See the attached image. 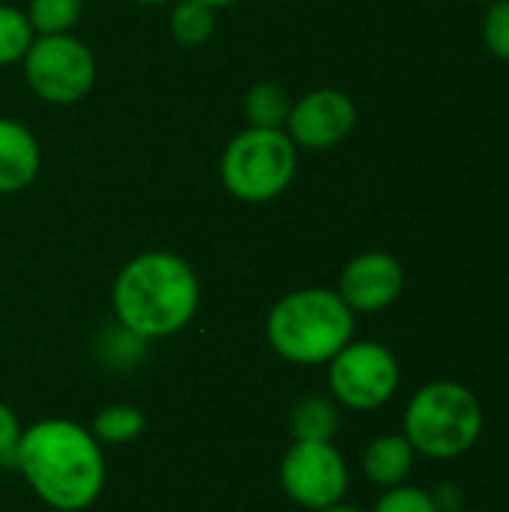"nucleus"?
<instances>
[{
    "mask_svg": "<svg viewBox=\"0 0 509 512\" xmlns=\"http://www.w3.org/2000/svg\"><path fill=\"white\" fill-rule=\"evenodd\" d=\"M15 471L42 504L60 512L93 507L105 486L102 444L72 420H39L15 444Z\"/></svg>",
    "mask_w": 509,
    "mask_h": 512,
    "instance_id": "obj_1",
    "label": "nucleus"
},
{
    "mask_svg": "<svg viewBox=\"0 0 509 512\" xmlns=\"http://www.w3.org/2000/svg\"><path fill=\"white\" fill-rule=\"evenodd\" d=\"M201 282L192 264L174 252L150 249L123 264L111 288L114 318L132 336L168 339L198 312Z\"/></svg>",
    "mask_w": 509,
    "mask_h": 512,
    "instance_id": "obj_2",
    "label": "nucleus"
},
{
    "mask_svg": "<svg viewBox=\"0 0 509 512\" xmlns=\"http://www.w3.org/2000/svg\"><path fill=\"white\" fill-rule=\"evenodd\" d=\"M354 339V312L333 288L285 294L267 315L270 348L297 366L330 363Z\"/></svg>",
    "mask_w": 509,
    "mask_h": 512,
    "instance_id": "obj_3",
    "label": "nucleus"
},
{
    "mask_svg": "<svg viewBox=\"0 0 509 512\" xmlns=\"http://www.w3.org/2000/svg\"><path fill=\"white\" fill-rule=\"evenodd\" d=\"M483 423L486 414L471 387L459 381H432L411 396L402 435L417 456L450 462L477 447Z\"/></svg>",
    "mask_w": 509,
    "mask_h": 512,
    "instance_id": "obj_4",
    "label": "nucleus"
},
{
    "mask_svg": "<svg viewBox=\"0 0 509 512\" xmlns=\"http://www.w3.org/2000/svg\"><path fill=\"white\" fill-rule=\"evenodd\" d=\"M300 150L285 129L246 126L237 132L219 159V177L231 198L243 204H267L288 192L297 177Z\"/></svg>",
    "mask_w": 509,
    "mask_h": 512,
    "instance_id": "obj_5",
    "label": "nucleus"
},
{
    "mask_svg": "<svg viewBox=\"0 0 509 512\" xmlns=\"http://www.w3.org/2000/svg\"><path fill=\"white\" fill-rule=\"evenodd\" d=\"M21 66L27 87L51 105H75L96 84V57L75 33L36 36Z\"/></svg>",
    "mask_w": 509,
    "mask_h": 512,
    "instance_id": "obj_6",
    "label": "nucleus"
},
{
    "mask_svg": "<svg viewBox=\"0 0 509 512\" xmlns=\"http://www.w3.org/2000/svg\"><path fill=\"white\" fill-rule=\"evenodd\" d=\"M327 384L339 405L351 411H378L384 408L402 381L396 354L372 339L348 342L330 363Z\"/></svg>",
    "mask_w": 509,
    "mask_h": 512,
    "instance_id": "obj_7",
    "label": "nucleus"
},
{
    "mask_svg": "<svg viewBox=\"0 0 509 512\" xmlns=\"http://www.w3.org/2000/svg\"><path fill=\"white\" fill-rule=\"evenodd\" d=\"M279 483L294 504L318 512L345 501L351 474L333 441H294L282 456Z\"/></svg>",
    "mask_w": 509,
    "mask_h": 512,
    "instance_id": "obj_8",
    "label": "nucleus"
},
{
    "mask_svg": "<svg viewBox=\"0 0 509 512\" xmlns=\"http://www.w3.org/2000/svg\"><path fill=\"white\" fill-rule=\"evenodd\" d=\"M357 126V105L345 90L318 87L291 102L285 132L297 150H333Z\"/></svg>",
    "mask_w": 509,
    "mask_h": 512,
    "instance_id": "obj_9",
    "label": "nucleus"
},
{
    "mask_svg": "<svg viewBox=\"0 0 509 512\" xmlns=\"http://www.w3.org/2000/svg\"><path fill=\"white\" fill-rule=\"evenodd\" d=\"M405 288V270L390 252H363L351 258L339 276L336 294L354 315H375L390 309Z\"/></svg>",
    "mask_w": 509,
    "mask_h": 512,
    "instance_id": "obj_10",
    "label": "nucleus"
},
{
    "mask_svg": "<svg viewBox=\"0 0 509 512\" xmlns=\"http://www.w3.org/2000/svg\"><path fill=\"white\" fill-rule=\"evenodd\" d=\"M42 168L36 135L15 117H0V195L24 192Z\"/></svg>",
    "mask_w": 509,
    "mask_h": 512,
    "instance_id": "obj_11",
    "label": "nucleus"
},
{
    "mask_svg": "<svg viewBox=\"0 0 509 512\" xmlns=\"http://www.w3.org/2000/svg\"><path fill=\"white\" fill-rule=\"evenodd\" d=\"M414 462H417V450L411 447V441L402 432H390L369 441L363 453V474L369 477V483L381 489H393L408 483Z\"/></svg>",
    "mask_w": 509,
    "mask_h": 512,
    "instance_id": "obj_12",
    "label": "nucleus"
},
{
    "mask_svg": "<svg viewBox=\"0 0 509 512\" xmlns=\"http://www.w3.org/2000/svg\"><path fill=\"white\" fill-rule=\"evenodd\" d=\"M288 426L294 441H333L339 432L336 402L327 396H306L291 408Z\"/></svg>",
    "mask_w": 509,
    "mask_h": 512,
    "instance_id": "obj_13",
    "label": "nucleus"
},
{
    "mask_svg": "<svg viewBox=\"0 0 509 512\" xmlns=\"http://www.w3.org/2000/svg\"><path fill=\"white\" fill-rule=\"evenodd\" d=\"M243 114L249 126L258 129H285V120L291 114V93L279 81H258L249 87L243 99Z\"/></svg>",
    "mask_w": 509,
    "mask_h": 512,
    "instance_id": "obj_14",
    "label": "nucleus"
},
{
    "mask_svg": "<svg viewBox=\"0 0 509 512\" xmlns=\"http://www.w3.org/2000/svg\"><path fill=\"white\" fill-rule=\"evenodd\" d=\"M168 30L180 45L198 48L216 33V9L198 0H177L171 6Z\"/></svg>",
    "mask_w": 509,
    "mask_h": 512,
    "instance_id": "obj_15",
    "label": "nucleus"
},
{
    "mask_svg": "<svg viewBox=\"0 0 509 512\" xmlns=\"http://www.w3.org/2000/svg\"><path fill=\"white\" fill-rule=\"evenodd\" d=\"M81 12H84V0H30L27 3V18L36 36L75 33Z\"/></svg>",
    "mask_w": 509,
    "mask_h": 512,
    "instance_id": "obj_16",
    "label": "nucleus"
},
{
    "mask_svg": "<svg viewBox=\"0 0 509 512\" xmlns=\"http://www.w3.org/2000/svg\"><path fill=\"white\" fill-rule=\"evenodd\" d=\"M147 420L138 408L132 405H111V408H102L96 417H93V438L99 444H129L135 438H141Z\"/></svg>",
    "mask_w": 509,
    "mask_h": 512,
    "instance_id": "obj_17",
    "label": "nucleus"
},
{
    "mask_svg": "<svg viewBox=\"0 0 509 512\" xmlns=\"http://www.w3.org/2000/svg\"><path fill=\"white\" fill-rule=\"evenodd\" d=\"M36 33L24 9L0 3V66L21 63L27 48L33 45Z\"/></svg>",
    "mask_w": 509,
    "mask_h": 512,
    "instance_id": "obj_18",
    "label": "nucleus"
},
{
    "mask_svg": "<svg viewBox=\"0 0 509 512\" xmlns=\"http://www.w3.org/2000/svg\"><path fill=\"white\" fill-rule=\"evenodd\" d=\"M483 45L492 57L509 63V0L489 3L483 15Z\"/></svg>",
    "mask_w": 509,
    "mask_h": 512,
    "instance_id": "obj_19",
    "label": "nucleus"
},
{
    "mask_svg": "<svg viewBox=\"0 0 509 512\" xmlns=\"http://www.w3.org/2000/svg\"><path fill=\"white\" fill-rule=\"evenodd\" d=\"M372 512H438V507H435V501H432V495L426 489L402 483V486L387 489L378 498Z\"/></svg>",
    "mask_w": 509,
    "mask_h": 512,
    "instance_id": "obj_20",
    "label": "nucleus"
},
{
    "mask_svg": "<svg viewBox=\"0 0 509 512\" xmlns=\"http://www.w3.org/2000/svg\"><path fill=\"white\" fill-rule=\"evenodd\" d=\"M21 438V426L18 417L12 414L9 405L0 402V465L15 468V444Z\"/></svg>",
    "mask_w": 509,
    "mask_h": 512,
    "instance_id": "obj_21",
    "label": "nucleus"
},
{
    "mask_svg": "<svg viewBox=\"0 0 509 512\" xmlns=\"http://www.w3.org/2000/svg\"><path fill=\"white\" fill-rule=\"evenodd\" d=\"M429 495H432V501H435L438 512L465 510V492H462L459 486H453V483H441V486H435Z\"/></svg>",
    "mask_w": 509,
    "mask_h": 512,
    "instance_id": "obj_22",
    "label": "nucleus"
},
{
    "mask_svg": "<svg viewBox=\"0 0 509 512\" xmlns=\"http://www.w3.org/2000/svg\"><path fill=\"white\" fill-rule=\"evenodd\" d=\"M318 512H366L363 507H357V504H345V501H339V504H333V507H324V510Z\"/></svg>",
    "mask_w": 509,
    "mask_h": 512,
    "instance_id": "obj_23",
    "label": "nucleus"
},
{
    "mask_svg": "<svg viewBox=\"0 0 509 512\" xmlns=\"http://www.w3.org/2000/svg\"><path fill=\"white\" fill-rule=\"evenodd\" d=\"M198 3H207V6H213V9H228V6H234V3H240V0H198Z\"/></svg>",
    "mask_w": 509,
    "mask_h": 512,
    "instance_id": "obj_24",
    "label": "nucleus"
},
{
    "mask_svg": "<svg viewBox=\"0 0 509 512\" xmlns=\"http://www.w3.org/2000/svg\"><path fill=\"white\" fill-rule=\"evenodd\" d=\"M132 3H138V6H165L171 0H132Z\"/></svg>",
    "mask_w": 509,
    "mask_h": 512,
    "instance_id": "obj_25",
    "label": "nucleus"
},
{
    "mask_svg": "<svg viewBox=\"0 0 509 512\" xmlns=\"http://www.w3.org/2000/svg\"><path fill=\"white\" fill-rule=\"evenodd\" d=\"M459 512H486V510H468V507H465V510H459Z\"/></svg>",
    "mask_w": 509,
    "mask_h": 512,
    "instance_id": "obj_26",
    "label": "nucleus"
},
{
    "mask_svg": "<svg viewBox=\"0 0 509 512\" xmlns=\"http://www.w3.org/2000/svg\"><path fill=\"white\" fill-rule=\"evenodd\" d=\"M477 3H486V6H489V3H495V0H477Z\"/></svg>",
    "mask_w": 509,
    "mask_h": 512,
    "instance_id": "obj_27",
    "label": "nucleus"
}]
</instances>
